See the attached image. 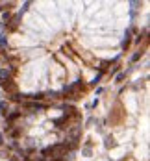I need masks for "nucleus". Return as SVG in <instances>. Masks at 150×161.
Segmentation results:
<instances>
[{
  "label": "nucleus",
  "instance_id": "obj_1",
  "mask_svg": "<svg viewBox=\"0 0 150 161\" xmlns=\"http://www.w3.org/2000/svg\"><path fill=\"white\" fill-rule=\"evenodd\" d=\"M6 80H9V70H7V69H0V84L6 82Z\"/></svg>",
  "mask_w": 150,
  "mask_h": 161
},
{
  "label": "nucleus",
  "instance_id": "obj_2",
  "mask_svg": "<svg viewBox=\"0 0 150 161\" xmlns=\"http://www.w3.org/2000/svg\"><path fill=\"white\" fill-rule=\"evenodd\" d=\"M2 87L6 89V91H13V84H11V80H6V82H2Z\"/></svg>",
  "mask_w": 150,
  "mask_h": 161
},
{
  "label": "nucleus",
  "instance_id": "obj_3",
  "mask_svg": "<svg viewBox=\"0 0 150 161\" xmlns=\"http://www.w3.org/2000/svg\"><path fill=\"white\" fill-rule=\"evenodd\" d=\"M0 111H2V113H7V104H6V102H0Z\"/></svg>",
  "mask_w": 150,
  "mask_h": 161
},
{
  "label": "nucleus",
  "instance_id": "obj_4",
  "mask_svg": "<svg viewBox=\"0 0 150 161\" xmlns=\"http://www.w3.org/2000/svg\"><path fill=\"white\" fill-rule=\"evenodd\" d=\"M11 161H17V159H11Z\"/></svg>",
  "mask_w": 150,
  "mask_h": 161
}]
</instances>
